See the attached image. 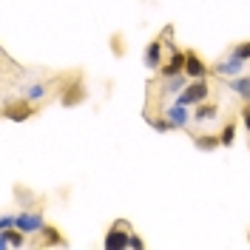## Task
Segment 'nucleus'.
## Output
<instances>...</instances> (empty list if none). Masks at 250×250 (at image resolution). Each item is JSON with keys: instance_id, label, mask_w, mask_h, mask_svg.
I'll return each instance as SVG.
<instances>
[{"instance_id": "f257e3e1", "label": "nucleus", "mask_w": 250, "mask_h": 250, "mask_svg": "<svg viewBox=\"0 0 250 250\" xmlns=\"http://www.w3.org/2000/svg\"><path fill=\"white\" fill-rule=\"evenodd\" d=\"M208 94H210V88H208V80H193V83H190V85H185V88H182V91L176 94V103H179V105H199V103H205V100H208Z\"/></svg>"}, {"instance_id": "f03ea898", "label": "nucleus", "mask_w": 250, "mask_h": 250, "mask_svg": "<svg viewBox=\"0 0 250 250\" xmlns=\"http://www.w3.org/2000/svg\"><path fill=\"white\" fill-rule=\"evenodd\" d=\"M131 233H134L131 225L120 219L117 225H111V230L105 233V242H103V245H105V250H125L131 245Z\"/></svg>"}, {"instance_id": "7ed1b4c3", "label": "nucleus", "mask_w": 250, "mask_h": 250, "mask_svg": "<svg viewBox=\"0 0 250 250\" xmlns=\"http://www.w3.org/2000/svg\"><path fill=\"white\" fill-rule=\"evenodd\" d=\"M3 117L6 120H12V123H26L29 117H34V105H31V100H15V103H6V108H3Z\"/></svg>"}, {"instance_id": "20e7f679", "label": "nucleus", "mask_w": 250, "mask_h": 250, "mask_svg": "<svg viewBox=\"0 0 250 250\" xmlns=\"http://www.w3.org/2000/svg\"><path fill=\"white\" fill-rule=\"evenodd\" d=\"M15 228H20L23 233H43L46 222H43V216H40V213H34V210H23V213H17Z\"/></svg>"}, {"instance_id": "39448f33", "label": "nucleus", "mask_w": 250, "mask_h": 250, "mask_svg": "<svg viewBox=\"0 0 250 250\" xmlns=\"http://www.w3.org/2000/svg\"><path fill=\"white\" fill-rule=\"evenodd\" d=\"M85 100V85H83V80H74V83H65V88H62V97L60 103L65 108H74Z\"/></svg>"}, {"instance_id": "423d86ee", "label": "nucleus", "mask_w": 250, "mask_h": 250, "mask_svg": "<svg viewBox=\"0 0 250 250\" xmlns=\"http://www.w3.org/2000/svg\"><path fill=\"white\" fill-rule=\"evenodd\" d=\"M188 57H185V74L188 77H193V80H202L210 74V68L205 65V60L196 54V51H185Z\"/></svg>"}, {"instance_id": "0eeeda50", "label": "nucleus", "mask_w": 250, "mask_h": 250, "mask_svg": "<svg viewBox=\"0 0 250 250\" xmlns=\"http://www.w3.org/2000/svg\"><path fill=\"white\" fill-rule=\"evenodd\" d=\"M185 57L188 54L182 51V48H173L171 60L159 68V74H162V77H176V74H182V71H185Z\"/></svg>"}, {"instance_id": "6e6552de", "label": "nucleus", "mask_w": 250, "mask_h": 250, "mask_svg": "<svg viewBox=\"0 0 250 250\" xmlns=\"http://www.w3.org/2000/svg\"><path fill=\"white\" fill-rule=\"evenodd\" d=\"M142 62H145V65H148L151 71H156V68H162V43H159V40H151V43L145 46Z\"/></svg>"}, {"instance_id": "1a4fd4ad", "label": "nucleus", "mask_w": 250, "mask_h": 250, "mask_svg": "<svg viewBox=\"0 0 250 250\" xmlns=\"http://www.w3.org/2000/svg\"><path fill=\"white\" fill-rule=\"evenodd\" d=\"M26 245V233L20 230V228H6V230H0V248H23Z\"/></svg>"}, {"instance_id": "9d476101", "label": "nucleus", "mask_w": 250, "mask_h": 250, "mask_svg": "<svg viewBox=\"0 0 250 250\" xmlns=\"http://www.w3.org/2000/svg\"><path fill=\"white\" fill-rule=\"evenodd\" d=\"M245 68V62L236 60V57H228V60H219L216 65H213V74H219V77H239V71Z\"/></svg>"}, {"instance_id": "9b49d317", "label": "nucleus", "mask_w": 250, "mask_h": 250, "mask_svg": "<svg viewBox=\"0 0 250 250\" xmlns=\"http://www.w3.org/2000/svg\"><path fill=\"white\" fill-rule=\"evenodd\" d=\"M165 117H168V123H171V128H188V123L193 120V117H188L185 105H179V103H173L171 108L165 111Z\"/></svg>"}, {"instance_id": "f8f14e48", "label": "nucleus", "mask_w": 250, "mask_h": 250, "mask_svg": "<svg viewBox=\"0 0 250 250\" xmlns=\"http://www.w3.org/2000/svg\"><path fill=\"white\" fill-rule=\"evenodd\" d=\"M216 117H219V105H213V103H199L196 111H193V120L196 123H213Z\"/></svg>"}, {"instance_id": "ddd939ff", "label": "nucleus", "mask_w": 250, "mask_h": 250, "mask_svg": "<svg viewBox=\"0 0 250 250\" xmlns=\"http://www.w3.org/2000/svg\"><path fill=\"white\" fill-rule=\"evenodd\" d=\"M228 88L236 91L242 100H250V77H233L230 83H228Z\"/></svg>"}, {"instance_id": "4468645a", "label": "nucleus", "mask_w": 250, "mask_h": 250, "mask_svg": "<svg viewBox=\"0 0 250 250\" xmlns=\"http://www.w3.org/2000/svg\"><path fill=\"white\" fill-rule=\"evenodd\" d=\"M185 71H182V74H176V77H165V85H162V91L165 94H176V91H182V88H185L188 83H185Z\"/></svg>"}, {"instance_id": "2eb2a0df", "label": "nucleus", "mask_w": 250, "mask_h": 250, "mask_svg": "<svg viewBox=\"0 0 250 250\" xmlns=\"http://www.w3.org/2000/svg\"><path fill=\"white\" fill-rule=\"evenodd\" d=\"M46 94H48L46 83H34V85H29V88H26V100H31V103H40V100H46Z\"/></svg>"}, {"instance_id": "dca6fc26", "label": "nucleus", "mask_w": 250, "mask_h": 250, "mask_svg": "<svg viewBox=\"0 0 250 250\" xmlns=\"http://www.w3.org/2000/svg\"><path fill=\"white\" fill-rule=\"evenodd\" d=\"M193 142H196V148L199 151H216L219 145V137H210V134H202V137H193Z\"/></svg>"}, {"instance_id": "f3484780", "label": "nucleus", "mask_w": 250, "mask_h": 250, "mask_svg": "<svg viewBox=\"0 0 250 250\" xmlns=\"http://www.w3.org/2000/svg\"><path fill=\"white\" fill-rule=\"evenodd\" d=\"M219 142L225 145V148H230L236 142V123H225V128H222V134H219Z\"/></svg>"}, {"instance_id": "a211bd4d", "label": "nucleus", "mask_w": 250, "mask_h": 250, "mask_svg": "<svg viewBox=\"0 0 250 250\" xmlns=\"http://www.w3.org/2000/svg\"><path fill=\"white\" fill-rule=\"evenodd\" d=\"M62 242H65V239H62V233L57 228H51V225L43 228V245H62Z\"/></svg>"}, {"instance_id": "6ab92c4d", "label": "nucleus", "mask_w": 250, "mask_h": 250, "mask_svg": "<svg viewBox=\"0 0 250 250\" xmlns=\"http://www.w3.org/2000/svg\"><path fill=\"white\" fill-rule=\"evenodd\" d=\"M230 57H236V60H242V62H248V60H250V40L236 43V46L230 48Z\"/></svg>"}, {"instance_id": "aec40b11", "label": "nucleus", "mask_w": 250, "mask_h": 250, "mask_svg": "<svg viewBox=\"0 0 250 250\" xmlns=\"http://www.w3.org/2000/svg\"><path fill=\"white\" fill-rule=\"evenodd\" d=\"M151 128H156L159 134H165V131H171V123H168V117H156V120H151Z\"/></svg>"}, {"instance_id": "412c9836", "label": "nucleus", "mask_w": 250, "mask_h": 250, "mask_svg": "<svg viewBox=\"0 0 250 250\" xmlns=\"http://www.w3.org/2000/svg\"><path fill=\"white\" fill-rule=\"evenodd\" d=\"M15 219H17V216H12V213H3V216H0V230H6V228H15Z\"/></svg>"}, {"instance_id": "4be33fe9", "label": "nucleus", "mask_w": 250, "mask_h": 250, "mask_svg": "<svg viewBox=\"0 0 250 250\" xmlns=\"http://www.w3.org/2000/svg\"><path fill=\"white\" fill-rule=\"evenodd\" d=\"M242 123H245V128H248V134H250V100H245V108H242Z\"/></svg>"}, {"instance_id": "5701e85b", "label": "nucleus", "mask_w": 250, "mask_h": 250, "mask_svg": "<svg viewBox=\"0 0 250 250\" xmlns=\"http://www.w3.org/2000/svg\"><path fill=\"white\" fill-rule=\"evenodd\" d=\"M128 248H137V250H140V248H145V242H142L137 233H131V245H128Z\"/></svg>"}]
</instances>
